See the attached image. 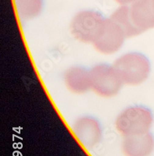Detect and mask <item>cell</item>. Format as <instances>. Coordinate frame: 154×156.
<instances>
[{
	"label": "cell",
	"mask_w": 154,
	"mask_h": 156,
	"mask_svg": "<svg viewBox=\"0 0 154 156\" xmlns=\"http://www.w3.org/2000/svg\"><path fill=\"white\" fill-rule=\"evenodd\" d=\"M124 84L137 86L149 77L150 62L143 54L128 52L119 57L113 65Z\"/></svg>",
	"instance_id": "cell-1"
},
{
	"label": "cell",
	"mask_w": 154,
	"mask_h": 156,
	"mask_svg": "<svg viewBox=\"0 0 154 156\" xmlns=\"http://www.w3.org/2000/svg\"><path fill=\"white\" fill-rule=\"evenodd\" d=\"M153 122V115L149 108L135 105L125 108L115 120L117 131L123 136L149 132Z\"/></svg>",
	"instance_id": "cell-2"
},
{
	"label": "cell",
	"mask_w": 154,
	"mask_h": 156,
	"mask_svg": "<svg viewBox=\"0 0 154 156\" xmlns=\"http://www.w3.org/2000/svg\"><path fill=\"white\" fill-rule=\"evenodd\" d=\"M91 90L98 95L110 98L118 94L124 84L113 66L99 64L90 69Z\"/></svg>",
	"instance_id": "cell-3"
},
{
	"label": "cell",
	"mask_w": 154,
	"mask_h": 156,
	"mask_svg": "<svg viewBox=\"0 0 154 156\" xmlns=\"http://www.w3.org/2000/svg\"><path fill=\"white\" fill-rule=\"evenodd\" d=\"M104 20L105 18L96 11H81L71 20V34L78 41L92 44L97 37Z\"/></svg>",
	"instance_id": "cell-4"
},
{
	"label": "cell",
	"mask_w": 154,
	"mask_h": 156,
	"mask_svg": "<svg viewBox=\"0 0 154 156\" xmlns=\"http://www.w3.org/2000/svg\"><path fill=\"white\" fill-rule=\"evenodd\" d=\"M127 38L122 29L110 18L105 19L97 37L92 44L99 52L111 55L117 52Z\"/></svg>",
	"instance_id": "cell-5"
},
{
	"label": "cell",
	"mask_w": 154,
	"mask_h": 156,
	"mask_svg": "<svg viewBox=\"0 0 154 156\" xmlns=\"http://www.w3.org/2000/svg\"><path fill=\"white\" fill-rule=\"evenodd\" d=\"M72 129L78 140L88 148L94 147L102 137L101 126L94 117H80L75 121Z\"/></svg>",
	"instance_id": "cell-6"
},
{
	"label": "cell",
	"mask_w": 154,
	"mask_h": 156,
	"mask_svg": "<svg viewBox=\"0 0 154 156\" xmlns=\"http://www.w3.org/2000/svg\"><path fill=\"white\" fill-rule=\"evenodd\" d=\"M121 147L125 156H149L154 150V136L149 131L124 136Z\"/></svg>",
	"instance_id": "cell-7"
},
{
	"label": "cell",
	"mask_w": 154,
	"mask_h": 156,
	"mask_svg": "<svg viewBox=\"0 0 154 156\" xmlns=\"http://www.w3.org/2000/svg\"><path fill=\"white\" fill-rule=\"evenodd\" d=\"M64 83L70 91L83 94L91 90L90 70L82 66H72L64 73Z\"/></svg>",
	"instance_id": "cell-8"
},
{
	"label": "cell",
	"mask_w": 154,
	"mask_h": 156,
	"mask_svg": "<svg viewBox=\"0 0 154 156\" xmlns=\"http://www.w3.org/2000/svg\"><path fill=\"white\" fill-rule=\"evenodd\" d=\"M130 12L134 23L142 32L154 28V9L150 0H138L131 5Z\"/></svg>",
	"instance_id": "cell-9"
},
{
	"label": "cell",
	"mask_w": 154,
	"mask_h": 156,
	"mask_svg": "<svg viewBox=\"0 0 154 156\" xmlns=\"http://www.w3.org/2000/svg\"><path fill=\"white\" fill-rule=\"evenodd\" d=\"M110 18L122 29L126 37H135L142 33L133 22L128 5H121L112 13Z\"/></svg>",
	"instance_id": "cell-10"
},
{
	"label": "cell",
	"mask_w": 154,
	"mask_h": 156,
	"mask_svg": "<svg viewBox=\"0 0 154 156\" xmlns=\"http://www.w3.org/2000/svg\"><path fill=\"white\" fill-rule=\"evenodd\" d=\"M16 12L21 19L31 20L38 16L42 9V0H14Z\"/></svg>",
	"instance_id": "cell-11"
},
{
	"label": "cell",
	"mask_w": 154,
	"mask_h": 156,
	"mask_svg": "<svg viewBox=\"0 0 154 156\" xmlns=\"http://www.w3.org/2000/svg\"><path fill=\"white\" fill-rule=\"evenodd\" d=\"M115 1L121 5H128L137 2L138 0H115Z\"/></svg>",
	"instance_id": "cell-12"
},
{
	"label": "cell",
	"mask_w": 154,
	"mask_h": 156,
	"mask_svg": "<svg viewBox=\"0 0 154 156\" xmlns=\"http://www.w3.org/2000/svg\"><path fill=\"white\" fill-rule=\"evenodd\" d=\"M150 2H151V5H152V8L154 9V0H150Z\"/></svg>",
	"instance_id": "cell-13"
}]
</instances>
